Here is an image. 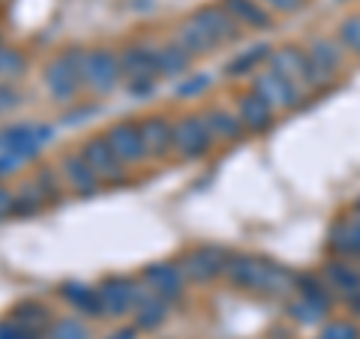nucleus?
Wrapping results in <instances>:
<instances>
[{
    "label": "nucleus",
    "instance_id": "nucleus-48",
    "mask_svg": "<svg viewBox=\"0 0 360 339\" xmlns=\"http://www.w3.org/2000/svg\"><path fill=\"white\" fill-rule=\"evenodd\" d=\"M340 4H345V0H340Z\"/></svg>",
    "mask_w": 360,
    "mask_h": 339
},
{
    "label": "nucleus",
    "instance_id": "nucleus-26",
    "mask_svg": "<svg viewBox=\"0 0 360 339\" xmlns=\"http://www.w3.org/2000/svg\"><path fill=\"white\" fill-rule=\"evenodd\" d=\"M321 276L330 286L333 295H342V298L360 295V270L348 262V258H333V262H328L321 270Z\"/></svg>",
    "mask_w": 360,
    "mask_h": 339
},
{
    "label": "nucleus",
    "instance_id": "nucleus-34",
    "mask_svg": "<svg viewBox=\"0 0 360 339\" xmlns=\"http://www.w3.org/2000/svg\"><path fill=\"white\" fill-rule=\"evenodd\" d=\"M210 84H213V78L207 72H189L174 84V99H198L207 94Z\"/></svg>",
    "mask_w": 360,
    "mask_h": 339
},
{
    "label": "nucleus",
    "instance_id": "nucleus-10",
    "mask_svg": "<svg viewBox=\"0 0 360 339\" xmlns=\"http://www.w3.org/2000/svg\"><path fill=\"white\" fill-rule=\"evenodd\" d=\"M267 66H270V70H276L279 75L291 78V82H297L303 90H319V87L328 84L319 72H315V66L309 63L307 49H297V45H283V49H274Z\"/></svg>",
    "mask_w": 360,
    "mask_h": 339
},
{
    "label": "nucleus",
    "instance_id": "nucleus-16",
    "mask_svg": "<svg viewBox=\"0 0 360 339\" xmlns=\"http://www.w3.org/2000/svg\"><path fill=\"white\" fill-rule=\"evenodd\" d=\"M193 18L210 33V39L217 42V45H231V42H238L243 37V27L229 15V9H225L222 4L198 6L195 13H193Z\"/></svg>",
    "mask_w": 360,
    "mask_h": 339
},
{
    "label": "nucleus",
    "instance_id": "nucleus-25",
    "mask_svg": "<svg viewBox=\"0 0 360 339\" xmlns=\"http://www.w3.org/2000/svg\"><path fill=\"white\" fill-rule=\"evenodd\" d=\"M270 54H274V45H270V42H258V45H252V49L238 51L231 60H225L222 72H225V78L255 75V72H262V66L270 60Z\"/></svg>",
    "mask_w": 360,
    "mask_h": 339
},
{
    "label": "nucleus",
    "instance_id": "nucleus-2",
    "mask_svg": "<svg viewBox=\"0 0 360 339\" xmlns=\"http://www.w3.org/2000/svg\"><path fill=\"white\" fill-rule=\"evenodd\" d=\"M84 51L87 49H82V45H70V49L58 51L49 63L42 66V84H45V94H49L51 103H58V105L82 103V94H84V75H82Z\"/></svg>",
    "mask_w": 360,
    "mask_h": 339
},
{
    "label": "nucleus",
    "instance_id": "nucleus-37",
    "mask_svg": "<svg viewBox=\"0 0 360 339\" xmlns=\"http://www.w3.org/2000/svg\"><path fill=\"white\" fill-rule=\"evenodd\" d=\"M25 99H21L18 94V87L15 84H6V82H0V117L9 115V111H15Z\"/></svg>",
    "mask_w": 360,
    "mask_h": 339
},
{
    "label": "nucleus",
    "instance_id": "nucleus-23",
    "mask_svg": "<svg viewBox=\"0 0 360 339\" xmlns=\"http://www.w3.org/2000/svg\"><path fill=\"white\" fill-rule=\"evenodd\" d=\"M205 120H207V129L213 135V141H240L243 135H246V127H243V120L238 117V111H231L229 105H207L205 111Z\"/></svg>",
    "mask_w": 360,
    "mask_h": 339
},
{
    "label": "nucleus",
    "instance_id": "nucleus-12",
    "mask_svg": "<svg viewBox=\"0 0 360 339\" xmlns=\"http://www.w3.org/2000/svg\"><path fill=\"white\" fill-rule=\"evenodd\" d=\"M252 90L262 94L276 111H295L303 99V87L297 82H291V78L279 75L276 70H270V66L264 72L252 75Z\"/></svg>",
    "mask_w": 360,
    "mask_h": 339
},
{
    "label": "nucleus",
    "instance_id": "nucleus-43",
    "mask_svg": "<svg viewBox=\"0 0 360 339\" xmlns=\"http://www.w3.org/2000/svg\"><path fill=\"white\" fill-rule=\"evenodd\" d=\"M348 222V231H352V246H354V258H360V217L352 213V217L345 219Z\"/></svg>",
    "mask_w": 360,
    "mask_h": 339
},
{
    "label": "nucleus",
    "instance_id": "nucleus-3",
    "mask_svg": "<svg viewBox=\"0 0 360 339\" xmlns=\"http://www.w3.org/2000/svg\"><path fill=\"white\" fill-rule=\"evenodd\" d=\"M156 45L150 39H132L123 49H117L120 54V70H123V87L127 94L135 99H148L156 82H160V70H156Z\"/></svg>",
    "mask_w": 360,
    "mask_h": 339
},
{
    "label": "nucleus",
    "instance_id": "nucleus-5",
    "mask_svg": "<svg viewBox=\"0 0 360 339\" xmlns=\"http://www.w3.org/2000/svg\"><path fill=\"white\" fill-rule=\"evenodd\" d=\"M229 250H222L217 243H201V246H189L180 252L177 264L184 270L186 282L193 286H210L219 276H225V264H229Z\"/></svg>",
    "mask_w": 360,
    "mask_h": 339
},
{
    "label": "nucleus",
    "instance_id": "nucleus-17",
    "mask_svg": "<svg viewBox=\"0 0 360 339\" xmlns=\"http://www.w3.org/2000/svg\"><path fill=\"white\" fill-rule=\"evenodd\" d=\"M168 315H172V303L162 300L156 291H150L141 279L139 298H135V309H132V324L144 333H156L168 321Z\"/></svg>",
    "mask_w": 360,
    "mask_h": 339
},
{
    "label": "nucleus",
    "instance_id": "nucleus-15",
    "mask_svg": "<svg viewBox=\"0 0 360 339\" xmlns=\"http://www.w3.org/2000/svg\"><path fill=\"white\" fill-rule=\"evenodd\" d=\"M141 123V135L144 144H148L150 160L165 162L174 156V120L168 115H144L139 117Z\"/></svg>",
    "mask_w": 360,
    "mask_h": 339
},
{
    "label": "nucleus",
    "instance_id": "nucleus-11",
    "mask_svg": "<svg viewBox=\"0 0 360 339\" xmlns=\"http://www.w3.org/2000/svg\"><path fill=\"white\" fill-rule=\"evenodd\" d=\"M78 151H82V156L87 160V165L99 174V180H103V184H108V186H123V184L129 180V168L117 160L115 151H111L105 132L90 135V139H87Z\"/></svg>",
    "mask_w": 360,
    "mask_h": 339
},
{
    "label": "nucleus",
    "instance_id": "nucleus-22",
    "mask_svg": "<svg viewBox=\"0 0 360 339\" xmlns=\"http://www.w3.org/2000/svg\"><path fill=\"white\" fill-rule=\"evenodd\" d=\"M193 63H195V58L174 37L156 45V70H160V78H174V82H180L184 75L193 72Z\"/></svg>",
    "mask_w": 360,
    "mask_h": 339
},
{
    "label": "nucleus",
    "instance_id": "nucleus-14",
    "mask_svg": "<svg viewBox=\"0 0 360 339\" xmlns=\"http://www.w3.org/2000/svg\"><path fill=\"white\" fill-rule=\"evenodd\" d=\"M139 276L144 279V286H148L150 291H156V295H160L162 300H168V303L184 300L186 286H189L177 262H150V264L141 267Z\"/></svg>",
    "mask_w": 360,
    "mask_h": 339
},
{
    "label": "nucleus",
    "instance_id": "nucleus-42",
    "mask_svg": "<svg viewBox=\"0 0 360 339\" xmlns=\"http://www.w3.org/2000/svg\"><path fill=\"white\" fill-rule=\"evenodd\" d=\"M94 111H96V105H82V103H75V108H72V111H66L60 123L72 127V123H78V117H87V115H94Z\"/></svg>",
    "mask_w": 360,
    "mask_h": 339
},
{
    "label": "nucleus",
    "instance_id": "nucleus-9",
    "mask_svg": "<svg viewBox=\"0 0 360 339\" xmlns=\"http://www.w3.org/2000/svg\"><path fill=\"white\" fill-rule=\"evenodd\" d=\"M105 139L111 144V151L117 153V160L127 168H139V165H144L150 160L139 117H120V120H115L105 129Z\"/></svg>",
    "mask_w": 360,
    "mask_h": 339
},
{
    "label": "nucleus",
    "instance_id": "nucleus-24",
    "mask_svg": "<svg viewBox=\"0 0 360 339\" xmlns=\"http://www.w3.org/2000/svg\"><path fill=\"white\" fill-rule=\"evenodd\" d=\"M229 9V15L238 21L243 30H270L274 27V13L262 0H219Z\"/></svg>",
    "mask_w": 360,
    "mask_h": 339
},
{
    "label": "nucleus",
    "instance_id": "nucleus-41",
    "mask_svg": "<svg viewBox=\"0 0 360 339\" xmlns=\"http://www.w3.org/2000/svg\"><path fill=\"white\" fill-rule=\"evenodd\" d=\"M13 196H15V189H9L6 184H0V222L13 217Z\"/></svg>",
    "mask_w": 360,
    "mask_h": 339
},
{
    "label": "nucleus",
    "instance_id": "nucleus-30",
    "mask_svg": "<svg viewBox=\"0 0 360 339\" xmlns=\"http://www.w3.org/2000/svg\"><path fill=\"white\" fill-rule=\"evenodd\" d=\"M30 72V54L18 45L0 42V82L15 84Z\"/></svg>",
    "mask_w": 360,
    "mask_h": 339
},
{
    "label": "nucleus",
    "instance_id": "nucleus-21",
    "mask_svg": "<svg viewBox=\"0 0 360 339\" xmlns=\"http://www.w3.org/2000/svg\"><path fill=\"white\" fill-rule=\"evenodd\" d=\"M307 54H309V63L315 66V72H319L324 82H330V78L342 70V60H345V49L340 39H330V37H319L307 45Z\"/></svg>",
    "mask_w": 360,
    "mask_h": 339
},
{
    "label": "nucleus",
    "instance_id": "nucleus-7",
    "mask_svg": "<svg viewBox=\"0 0 360 339\" xmlns=\"http://www.w3.org/2000/svg\"><path fill=\"white\" fill-rule=\"evenodd\" d=\"M99 300H103V319L123 321L129 319L135 309V298L141 288V276H127V274H108L99 279Z\"/></svg>",
    "mask_w": 360,
    "mask_h": 339
},
{
    "label": "nucleus",
    "instance_id": "nucleus-1",
    "mask_svg": "<svg viewBox=\"0 0 360 339\" xmlns=\"http://www.w3.org/2000/svg\"><path fill=\"white\" fill-rule=\"evenodd\" d=\"M225 279L240 291H255V295L288 298L297 291V274L279 262H267L258 255L231 252L225 264Z\"/></svg>",
    "mask_w": 360,
    "mask_h": 339
},
{
    "label": "nucleus",
    "instance_id": "nucleus-47",
    "mask_svg": "<svg viewBox=\"0 0 360 339\" xmlns=\"http://www.w3.org/2000/svg\"><path fill=\"white\" fill-rule=\"evenodd\" d=\"M0 42H4V30H0Z\"/></svg>",
    "mask_w": 360,
    "mask_h": 339
},
{
    "label": "nucleus",
    "instance_id": "nucleus-28",
    "mask_svg": "<svg viewBox=\"0 0 360 339\" xmlns=\"http://www.w3.org/2000/svg\"><path fill=\"white\" fill-rule=\"evenodd\" d=\"M45 207H49V201H45L39 186L33 184V177L15 186V196H13V217L15 219H37Z\"/></svg>",
    "mask_w": 360,
    "mask_h": 339
},
{
    "label": "nucleus",
    "instance_id": "nucleus-45",
    "mask_svg": "<svg viewBox=\"0 0 360 339\" xmlns=\"http://www.w3.org/2000/svg\"><path fill=\"white\" fill-rule=\"evenodd\" d=\"M345 303L354 309V315H360V295H352V298H345Z\"/></svg>",
    "mask_w": 360,
    "mask_h": 339
},
{
    "label": "nucleus",
    "instance_id": "nucleus-4",
    "mask_svg": "<svg viewBox=\"0 0 360 339\" xmlns=\"http://www.w3.org/2000/svg\"><path fill=\"white\" fill-rule=\"evenodd\" d=\"M84 90L94 96H111L115 90L123 87V70H120V54L111 45H94L84 51Z\"/></svg>",
    "mask_w": 360,
    "mask_h": 339
},
{
    "label": "nucleus",
    "instance_id": "nucleus-18",
    "mask_svg": "<svg viewBox=\"0 0 360 339\" xmlns=\"http://www.w3.org/2000/svg\"><path fill=\"white\" fill-rule=\"evenodd\" d=\"M234 111H238V117L243 120L246 132H252V135H262V132H267L276 123V108L270 105L262 94H255V90H246V94H240Z\"/></svg>",
    "mask_w": 360,
    "mask_h": 339
},
{
    "label": "nucleus",
    "instance_id": "nucleus-29",
    "mask_svg": "<svg viewBox=\"0 0 360 339\" xmlns=\"http://www.w3.org/2000/svg\"><path fill=\"white\" fill-rule=\"evenodd\" d=\"M285 312H288V319L297 321L300 327H321L328 321L330 307H324L319 300H309L303 295H291V300L285 303Z\"/></svg>",
    "mask_w": 360,
    "mask_h": 339
},
{
    "label": "nucleus",
    "instance_id": "nucleus-13",
    "mask_svg": "<svg viewBox=\"0 0 360 339\" xmlns=\"http://www.w3.org/2000/svg\"><path fill=\"white\" fill-rule=\"evenodd\" d=\"M58 168L63 174L66 189H70L72 196H78V198H94L96 192L103 189V180H99V174L87 165V160L82 156L78 148L75 151H63L58 156Z\"/></svg>",
    "mask_w": 360,
    "mask_h": 339
},
{
    "label": "nucleus",
    "instance_id": "nucleus-8",
    "mask_svg": "<svg viewBox=\"0 0 360 339\" xmlns=\"http://www.w3.org/2000/svg\"><path fill=\"white\" fill-rule=\"evenodd\" d=\"M54 139L49 123H6L0 127V153H15L21 160H33Z\"/></svg>",
    "mask_w": 360,
    "mask_h": 339
},
{
    "label": "nucleus",
    "instance_id": "nucleus-46",
    "mask_svg": "<svg viewBox=\"0 0 360 339\" xmlns=\"http://www.w3.org/2000/svg\"><path fill=\"white\" fill-rule=\"evenodd\" d=\"M352 213H357V217H360V201H357V205H354V210Z\"/></svg>",
    "mask_w": 360,
    "mask_h": 339
},
{
    "label": "nucleus",
    "instance_id": "nucleus-20",
    "mask_svg": "<svg viewBox=\"0 0 360 339\" xmlns=\"http://www.w3.org/2000/svg\"><path fill=\"white\" fill-rule=\"evenodd\" d=\"M58 295L63 298L66 307H72L84 319H103V300H99V288L87 286L82 279H66L60 282Z\"/></svg>",
    "mask_w": 360,
    "mask_h": 339
},
{
    "label": "nucleus",
    "instance_id": "nucleus-32",
    "mask_svg": "<svg viewBox=\"0 0 360 339\" xmlns=\"http://www.w3.org/2000/svg\"><path fill=\"white\" fill-rule=\"evenodd\" d=\"M295 295H303L309 300H319L324 307H333V291L330 286L324 282V276H315V274H297V291Z\"/></svg>",
    "mask_w": 360,
    "mask_h": 339
},
{
    "label": "nucleus",
    "instance_id": "nucleus-35",
    "mask_svg": "<svg viewBox=\"0 0 360 339\" xmlns=\"http://www.w3.org/2000/svg\"><path fill=\"white\" fill-rule=\"evenodd\" d=\"M336 39L342 42L345 51H352V54H357V58H360V13L345 15L340 21V33H336Z\"/></svg>",
    "mask_w": 360,
    "mask_h": 339
},
{
    "label": "nucleus",
    "instance_id": "nucleus-27",
    "mask_svg": "<svg viewBox=\"0 0 360 339\" xmlns=\"http://www.w3.org/2000/svg\"><path fill=\"white\" fill-rule=\"evenodd\" d=\"M174 39L184 45V49L193 54V58L198 60V58H207V54H213L219 49L217 42L210 39V33L198 25V21L189 15V18H184V21H177V27H174Z\"/></svg>",
    "mask_w": 360,
    "mask_h": 339
},
{
    "label": "nucleus",
    "instance_id": "nucleus-6",
    "mask_svg": "<svg viewBox=\"0 0 360 339\" xmlns=\"http://www.w3.org/2000/svg\"><path fill=\"white\" fill-rule=\"evenodd\" d=\"M213 135L207 129V120L201 111H186L174 120V156L184 162L205 160L213 151Z\"/></svg>",
    "mask_w": 360,
    "mask_h": 339
},
{
    "label": "nucleus",
    "instance_id": "nucleus-36",
    "mask_svg": "<svg viewBox=\"0 0 360 339\" xmlns=\"http://www.w3.org/2000/svg\"><path fill=\"white\" fill-rule=\"evenodd\" d=\"M319 339H360V327L348 319H330L321 324Z\"/></svg>",
    "mask_w": 360,
    "mask_h": 339
},
{
    "label": "nucleus",
    "instance_id": "nucleus-40",
    "mask_svg": "<svg viewBox=\"0 0 360 339\" xmlns=\"http://www.w3.org/2000/svg\"><path fill=\"white\" fill-rule=\"evenodd\" d=\"M0 339H33L27 331H21L15 321L9 319H0Z\"/></svg>",
    "mask_w": 360,
    "mask_h": 339
},
{
    "label": "nucleus",
    "instance_id": "nucleus-19",
    "mask_svg": "<svg viewBox=\"0 0 360 339\" xmlns=\"http://www.w3.org/2000/svg\"><path fill=\"white\" fill-rule=\"evenodd\" d=\"M9 321H15L21 331H27L33 339H49V331L54 324V315L51 309L39 300H18L13 309L6 315Z\"/></svg>",
    "mask_w": 360,
    "mask_h": 339
},
{
    "label": "nucleus",
    "instance_id": "nucleus-44",
    "mask_svg": "<svg viewBox=\"0 0 360 339\" xmlns=\"http://www.w3.org/2000/svg\"><path fill=\"white\" fill-rule=\"evenodd\" d=\"M139 327L135 324H123V327H117L115 333H108V339H139Z\"/></svg>",
    "mask_w": 360,
    "mask_h": 339
},
{
    "label": "nucleus",
    "instance_id": "nucleus-39",
    "mask_svg": "<svg viewBox=\"0 0 360 339\" xmlns=\"http://www.w3.org/2000/svg\"><path fill=\"white\" fill-rule=\"evenodd\" d=\"M21 162H27V160H21V156H15V153H0V184H4L6 177L18 174Z\"/></svg>",
    "mask_w": 360,
    "mask_h": 339
},
{
    "label": "nucleus",
    "instance_id": "nucleus-38",
    "mask_svg": "<svg viewBox=\"0 0 360 339\" xmlns=\"http://www.w3.org/2000/svg\"><path fill=\"white\" fill-rule=\"evenodd\" d=\"M262 4L270 9L274 15H295L307 6V0H262Z\"/></svg>",
    "mask_w": 360,
    "mask_h": 339
},
{
    "label": "nucleus",
    "instance_id": "nucleus-31",
    "mask_svg": "<svg viewBox=\"0 0 360 339\" xmlns=\"http://www.w3.org/2000/svg\"><path fill=\"white\" fill-rule=\"evenodd\" d=\"M33 184L39 186V192L45 196V201H49V207L63 205L66 184H63V174H60L58 162H54V165H39L37 172H33Z\"/></svg>",
    "mask_w": 360,
    "mask_h": 339
},
{
    "label": "nucleus",
    "instance_id": "nucleus-33",
    "mask_svg": "<svg viewBox=\"0 0 360 339\" xmlns=\"http://www.w3.org/2000/svg\"><path fill=\"white\" fill-rule=\"evenodd\" d=\"M49 339H94V333H90V327L82 319H75V315H60V319H54Z\"/></svg>",
    "mask_w": 360,
    "mask_h": 339
}]
</instances>
